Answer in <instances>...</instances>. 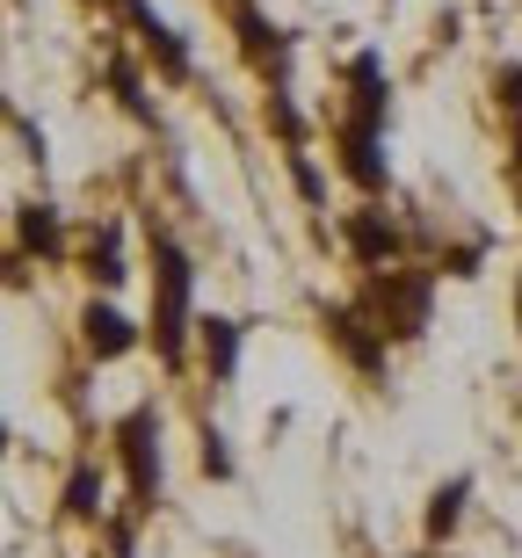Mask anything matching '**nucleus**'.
Wrapping results in <instances>:
<instances>
[{"mask_svg": "<svg viewBox=\"0 0 522 558\" xmlns=\"http://www.w3.org/2000/svg\"><path fill=\"white\" fill-rule=\"evenodd\" d=\"M385 117H392L385 59L377 51H355L349 59V109L335 117V153H341V174L363 196H385V182H392V167H385Z\"/></svg>", "mask_w": 522, "mask_h": 558, "instance_id": "f257e3e1", "label": "nucleus"}, {"mask_svg": "<svg viewBox=\"0 0 522 558\" xmlns=\"http://www.w3.org/2000/svg\"><path fill=\"white\" fill-rule=\"evenodd\" d=\"M146 247H153V319H146V341L153 355L182 371L189 363V333H196V262L189 247L174 240L168 226H146Z\"/></svg>", "mask_w": 522, "mask_h": 558, "instance_id": "f03ea898", "label": "nucleus"}, {"mask_svg": "<svg viewBox=\"0 0 522 558\" xmlns=\"http://www.w3.org/2000/svg\"><path fill=\"white\" fill-rule=\"evenodd\" d=\"M363 319H371L385 341H421L428 333V312H436V269H371L363 276Z\"/></svg>", "mask_w": 522, "mask_h": 558, "instance_id": "7ed1b4c3", "label": "nucleus"}, {"mask_svg": "<svg viewBox=\"0 0 522 558\" xmlns=\"http://www.w3.org/2000/svg\"><path fill=\"white\" fill-rule=\"evenodd\" d=\"M160 435H168V414L138 399L124 421H117V457H124V486H131V508L153 515L160 494H168V450H160Z\"/></svg>", "mask_w": 522, "mask_h": 558, "instance_id": "20e7f679", "label": "nucleus"}, {"mask_svg": "<svg viewBox=\"0 0 522 558\" xmlns=\"http://www.w3.org/2000/svg\"><path fill=\"white\" fill-rule=\"evenodd\" d=\"M319 327H327V341L341 349V363L363 377H385V363H392V341L363 319V305H327L319 312Z\"/></svg>", "mask_w": 522, "mask_h": 558, "instance_id": "39448f33", "label": "nucleus"}, {"mask_svg": "<svg viewBox=\"0 0 522 558\" xmlns=\"http://www.w3.org/2000/svg\"><path fill=\"white\" fill-rule=\"evenodd\" d=\"M341 240H349V254L363 262V269H399V254H406V232H399L392 210H349V226H341Z\"/></svg>", "mask_w": 522, "mask_h": 558, "instance_id": "423d86ee", "label": "nucleus"}, {"mask_svg": "<svg viewBox=\"0 0 522 558\" xmlns=\"http://www.w3.org/2000/svg\"><path fill=\"white\" fill-rule=\"evenodd\" d=\"M124 22H131V29H138V44H146V59L160 65L168 81H189V73H196V59H189V44L174 37V22L160 15L153 0H124Z\"/></svg>", "mask_w": 522, "mask_h": 558, "instance_id": "0eeeda50", "label": "nucleus"}, {"mask_svg": "<svg viewBox=\"0 0 522 558\" xmlns=\"http://www.w3.org/2000/svg\"><path fill=\"white\" fill-rule=\"evenodd\" d=\"M81 341H87L95 363H117V355H131L138 341H146V327H131L109 298H87V305H81Z\"/></svg>", "mask_w": 522, "mask_h": 558, "instance_id": "6e6552de", "label": "nucleus"}, {"mask_svg": "<svg viewBox=\"0 0 522 558\" xmlns=\"http://www.w3.org/2000/svg\"><path fill=\"white\" fill-rule=\"evenodd\" d=\"M240 349H247V327H240V319H226V312L196 319V355H204L210 385H232V377H240Z\"/></svg>", "mask_w": 522, "mask_h": 558, "instance_id": "1a4fd4ad", "label": "nucleus"}, {"mask_svg": "<svg viewBox=\"0 0 522 558\" xmlns=\"http://www.w3.org/2000/svg\"><path fill=\"white\" fill-rule=\"evenodd\" d=\"M81 276H87V283H102V290H117L131 276V262H124V226H117V218H102V226H95V240L81 247Z\"/></svg>", "mask_w": 522, "mask_h": 558, "instance_id": "9d476101", "label": "nucleus"}, {"mask_svg": "<svg viewBox=\"0 0 522 558\" xmlns=\"http://www.w3.org/2000/svg\"><path fill=\"white\" fill-rule=\"evenodd\" d=\"M15 247L37 254V262H59V254H65L59 204H22V210H15Z\"/></svg>", "mask_w": 522, "mask_h": 558, "instance_id": "9b49d317", "label": "nucleus"}, {"mask_svg": "<svg viewBox=\"0 0 522 558\" xmlns=\"http://www.w3.org/2000/svg\"><path fill=\"white\" fill-rule=\"evenodd\" d=\"M102 472L87 464V457H73V472H65V494H59V515L65 522H102Z\"/></svg>", "mask_w": 522, "mask_h": 558, "instance_id": "f8f14e48", "label": "nucleus"}, {"mask_svg": "<svg viewBox=\"0 0 522 558\" xmlns=\"http://www.w3.org/2000/svg\"><path fill=\"white\" fill-rule=\"evenodd\" d=\"M464 500H472V478H442L436 494H428V515H421V530H428V544H450L458 537V522H464Z\"/></svg>", "mask_w": 522, "mask_h": 558, "instance_id": "ddd939ff", "label": "nucleus"}, {"mask_svg": "<svg viewBox=\"0 0 522 558\" xmlns=\"http://www.w3.org/2000/svg\"><path fill=\"white\" fill-rule=\"evenodd\" d=\"M494 102L508 117H522V65H494Z\"/></svg>", "mask_w": 522, "mask_h": 558, "instance_id": "4468645a", "label": "nucleus"}, {"mask_svg": "<svg viewBox=\"0 0 522 558\" xmlns=\"http://www.w3.org/2000/svg\"><path fill=\"white\" fill-rule=\"evenodd\" d=\"M204 472L210 478H232V450H226V435L210 428V421H204Z\"/></svg>", "mask_w": 522, "mask_h": 558, "instance_id": "2eb2a0df", "label": "nucleus"}, {"mask_svg": "<svg viewBox=\"0 0 522 558\" xmlns=\"http://www.w3.org/2000/svg\"><path fill=\"white\" fill-rule=\"evenodd\" d=\"M109 558H138V551H131V530H124V522H117V551H109Z\"/></svg>", "mask_w": 522, "mask_h": 558, "instance_id": "dca6fc26", "label": "nucleus"}, {"mask_svg": "<svg viewBox=\"0 0 522 558\" xmlns=\"http://www.w3.org/2000/svg\"><path fill=\"white\" fill-rule=\"evenodd\" d=\"M515 327H522V276H515Z\"/></svg>", "mask_w": 522, "mask_h": 558, "instance_id": "f3484780", "label": "nucleus"}, {"mask_svg": "<svg viewBox=\"0 0 522 558\" xmlns=\"http://www.w3.org/2000/svg\"><path fill=\"white\" fill-rule=\"evenodd\" d=\"M95 8H124V0H95Z\"/></svg>", "mask_w": 522, "mask_h": 558, "instance_id": "a211bd4d", "label": "nucleus"}]
</instances>
